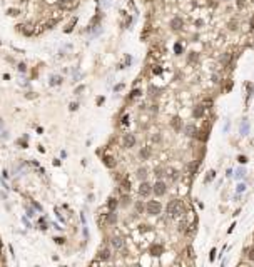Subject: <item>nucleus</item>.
Here are the masks:
<instances>
[{
  "label": "nucleus",
  "instance_id": "nucleus-21",
  "mask_svg": "<svg viewBox=\"0 0 254 267\" xmlns=\"http://www.w3.org/2000/svg\"><path fill=\"white\" fill-rule=\"evenodd\" d=\"M197 167H199V162H192V164H189V172H191V174H194V172L197 170Z\"/></svg>",
  "mask_w": 254,
  "mask_h": 267
},
{
  "label": "nucleus",
  "instance_id": "nucleus-35",
  "mask_svg": "<svg viewBox=\"0 0 254 267\" xmlns=\"http://www.w3.org/2000/svg\"><path fill=\"white\" fill-rule=\"evenodd\" d=\"M77 109V104H70V110H75Z\"/></svg>",
  "mask_w": 254,
  "mask_h": 267
},
{
  "label": "nucleus",
  "instance_id": "nucleus-3",
  "mask_svg": "<svg viewBox=\"0 0 254 267\" xmlns=\"http://www.w3.org/2000/svg\"><path fill=\"white\" fill-rule=\"evenodd\" d=\"M166 191H167V185L164 184L162 180H159V182H156L154 185H152V192L156 194L157 197H161V195H164L166 194Z\"/></svg>",
  "mask_w": 254,
  "mask_h": 267
},
{
  "label": "nucleus",
  "instance_id": "nucleus-36",
  "mask_svg": "<svg viewBox=\"0 0 254 267\" xmlns=\"http://www.w3.org/2000/svg\"><path fill=\"white\" fill-rule=\"evenodd\" d=\"M139 94H140L139 90H134V92H132V97H137V95H139Z\"/></svg>",
  "mask_w": 254,
  "mask_h": 267
},
{
  "label": "nucleus",
  "instance_id": "nucleus-16",
  "mask_svg": "<svg viewBox=\"0 0 254 267\" xmlns=\"http://www.w3.org/2000/svg\"><path fill=\"white\" fill-rule=\"evenodd\" d=\"M104 164H105L107 167H110V169H112V167H116V160H114L112 157H104Z\"/></svg>",
  "mask_w": 254,
  "mask_h": 267
},
{
  "label": "nucleus",
  "instance_id": "nucleus-6",
  "mask_svg": "<svg viewBox=\"0 0 254 267\" xmlns=\"http://www.w3.org/2000/svg\"><path fill=\"white\" fill-rule=\"evenodd\" d=\"M184 132H186V135L187 137H194V135H197V127H196L194 124H189V125H186V129H184Z\"/></svg>",
  "mask_w": 254,
  "mask_h": 267
},
{
  "label": "nucleus",
  "instance_id": "nucleus-29",
  "mask_svg": "<svg viewBox=\"0 0 254 267\" xmlns=\"http://www.w3.org/2000/svg\"><path fill=\"white\" fill-rule=\"evenodd\" d=\"M152 72H154V74H161V72H162V68H161V67H154V68H152Z\"/></svg>",
  "mask_w": 254,
  "mask_h": 267
},
{
  "label": "nucleus",
  "instance_id": "nucleus-1",
  "mask_svg": "<svg viewBox=\"0 0 254 267\" xmlns=\"http://www.w3.org/2000/svg\"><path fill=\"white\" fill-rule=\"evenodd\" d=\"M167 214L171 217H181L184 214V202L182 200H171L167 204Z\"/></svg>",
  "mask_w": 254,
  "mask_h": 267
},
{
  "label": "nucleus",
  "instance_id": "nucleus-17",
  "mask_svg": "<svg viewBox=\"0 0 254 267\" xmlns=\"http://www.w3.org/2000/svg\"><path fill=\"white\" fill-rule=\"evenodd\" d=\"M107 222L109 224H116L117 222V215L114 214V210H110V214L107 215Z\"/></svg>",
  "mask_w": 254,
  "mask_h": 267
},
{
  "label": "nucleus",
  "instance_id": "nucleus-19",
  "mask_svg": "<svg viewBox=\"0 0 254 267\" xmlns=\"http://www.w3.org/2000/svg\"><path fill=\"white\" fill-rule=\"evenodd\" d=\"M72 3H74V0H59L60 7H70Z\"/></svg>",
  "mask_w": 254,
  "mask_h": 267
},
{
  "label": "nucleus",
  "instance_id": "nucleus-11",
  "mask_svg": "<svg viewBox=\"0 0 254 267\" xmlns=\"http://www.w3.org/2000/svg\"><path fill=\"white\" fill-rule=\"evenodd\" d=\"M192 115H194V119H201L204 115V107L202 105H197L194 109V112H192Z\"/></svg>",
  "mask_w": 254,
  "mask_h": 267
},
{
  "label": "nucleus",
  "instance_id": "nucleus-26",
  "mask_svg": "<svg viewBox=\"0 0 254 267\" xmlns=\"http://www.w3.org/2000/svg\"><path fill=\"white\" fill-rule=\"evenodd\" d=\"M50 84H52V85H54V84H60V77H52V82H50Z\"/></svg>",
  "mask_w": 254,
  "mask_h": 267
},
{
  "label": "nucleus",
  "instance_id": "nucleus-20",
  "mask_svg": "<svg viewBox=\"0 0 254 267\" xmlns=\"http://www.w3.org/2000/svg\"><path fill=\"white\" fill-rule=\"evenodd\" d=\"M246 256H247V259H249V260H254V247L247 249V250H246Z\"/></svg>",
  "mask_w": 254,
  "mask_h": 267
},
{
  "label": "nucleus",
  "instance_id": "nucleus-30",
  "mask_svg": "<svg viewBox=\"0 0 254 267\" xmlns=\"http://www.w3.org/2000/svg\"><path fill=\"white\" fill-rule=\"evenodd\" d=\"M179 230H181V232H184V230H186V222H181V225H179Z\"/></svg>",
  "mask_w": 254,
  "mask_h": 267
},
{
  "label": "nucleus",
  "instance_id": "nucleus-27",
  "mask_svg": "<svg viewBox=\"0 0 254 267\" xmlns=\"http://www.w3.org/2000/svg\"><path fill=\"white\" fill-rule=\"evenodd\" d=\"M75 22H77V20H75V19L72 20V22H70V25H69L67 29H65V32H70V30H72V27H74V23H75Z\"/></svg>",
  "mask_w": 254,
  "mask_h": 267
},
{
  "label": "nucleus",
  "instance_id": "nucleus-10",
  "mask_svg": "<svg viewBox=\"0 0 254 267\" xmlns=\"http://www.w3.org/2000/svg\"><path fill=\"white\" fill-rule=\"evenodd\" d=\"M134 144H136L134 135H132V134H127L126 137H124V145H126V147H132Z\"/></svg>",
  "mask_w": 254,
  "mask_h": 267
},
{
  "label": "nucleus",
  "instance_id": "nucleus-25",
  "mask_svg": "<svg viewBox=\"0 0 254 267\" xmlns=\"http://www.w3.org/2000/svg\"><path fill=\"white\" fill-rule=\"evenodd\" d=\"M162 172H164V170H162L161 167H157V169H156V175H157V177H162V175H164Z\"/></svg>",
  "mask_w": 254,
  "mask_h": 267
},
{
  "label": "nucleus",
  "instance_id": "nucleus-13",
  "mask_svg": "<svg viewBox=\"0 0 254 267\" xmlns=\"http://www.w3.org/2000/svg\"><path fill=\"white\" fill-rule=\"evenodd\" d=\"M120 191L122 192H130V182L127 180V179L122 180V184H120Z\"/></svg>",
  "mask_w": 254,
  "mask_h": 267
},
{
  "label": "nucleus",
  "instance_id": "nucleus-15",
  "mask_svg": "<svg viewBox=\"0 0 254 267\" xmlns=\"http://www.w3.org/2000/svg\"><path fill=\"white\" fill-rule=\"evenodd\" d=\"M99 257L102 259V260H107L110 257V252H109V249H102L100 250V254H99Z\"/></svg>",
  "mask_w": 254,
  "mask_h": 267
},
{
  "label": "nucleus",
  "instance_id": "nucleus-14",
  "mask_svg": "<svg viewBox=\"0 0 254 267\" xmlns=\"http://www.w3.org/2000/svg\"><path fill=\"white\" fill-rule=\"evenodd\" d=\"M137 177L140 179V180H144L147 177V169L146 167H140V169H137Z\"/></svg>",
  "mask_w": 254,
  "mask_h": 267
},
{
  "label": "nucleus",
  "instance_id": "nucleus-22",
  "mask_svg": "<svg viewBox=\"0 0 254 267\" xmlns=\"http://www.w3.org/2000/svg\"><path fill=\"white\" fill-rule=\"evenodd\" d=\"M174 50H176L177 55H181V54H182V45H181V44H176V45H174Z\"/></svg>",
  "mask_w": 254,
  "mask_h": 267
},
{
  "label": "nucleus",
  "instance_id": "nucleus-24",
  "mask_svg": "<svg viewBox=\"0 0 254 267\" xmlns=\"http://www.w3.org/2000/svg\"><path fill=\"white\" fill-rule=\"evenodd\" d=\"M197 60V54H194V52H191V55H189V62L192 64V62H196Z\"/></svg>",
  "mask_w": 254,
  "mask_h": 267
},
{
  "label": "nucleus",
  "instance_id": "nucleus-28",
  "mask_svg": "<svg viewBox=\"0 0 254 267\" xmlns=\"http://www.w3.org/2000/svg\"><path fill=\"white\" fill-rule=\"evenodd\" d=\"M229 29L236 30V29H237V22H231V23H229Z\"/></svg>",
  "mask_w": 254,
  "mask_h": 267
},
{
  "label": "nucleus",
  "instance_id": "nucleus-12",
  "mask_svg": "<svg viewBox=\"0 0 254 267\" xmlns=\"http://www.w3.org/2000/svg\"><path fill=\"white\" fill-rule=\"evenodd\" d=\"M197 137H199V139H201L202 142H206V140H207V137H209V127L206 125L204 129L201 130V135H197Z\"/></svg>",
  "mask_w": 254,
  "mask_h": 267
},
{
  "label": "nucleus",
  "instance_id": "nucleus-8",
  "mask_svg": "<svg viewBox=\"0 0 254 267\" xmlns=\"http://www.w3.org/2000/svg\"><path fill=\"white\" fill-rule=\"evenodd\" d=\"M110 244H112V247L114 249H122L124 247V239L122 237H112Z\"/></svg>",
  "mask_w": 254,
  "mask_h": 267
},
{
  "label": "nucleus",
  "instance_id": "nucleus-31",
  "mask_svg": "<svg viewBox=\"0 0 254 267\" xmlns=\"http://www.w3.org/2000/svg\"><path fill=\"white\" fill-rule=\"evenodd\" d=\"M55 242H57V244H64V242H65V239H64V237H57V239H55Z\"/></svg>",
  "mask_w": 254,
  "mask_h": 267
},
{
  "label": "nucleus",
  "instance_id": "nucleus-32",
  "mask_svg": "<svg viewBox=\"0 0 254 267\" xmlns=\"http://www.w3.org/2000/svg\"><path fill=\"white\" fill-rule=\"evenodd\" d=\"M9 13H10V15H17V13H19V10H13V9H10V10H9Z\"/></svg>",
  "mask_w": 254,
  "mask_h": 267
},
{
  "label": "nucleus",
  "instance_id": "nucleus-18",
  "mask_svg": "<svg viewBox=\"0 0 254 267\" xmlns=\"http://www.w3.org/2000/svg\"><path fill=\"white\" fill-rule=\"evenodd\" d=\"M117 199H114V197H112V199H109V210H116V207H117Z\"/></svg>",
  "mask_w": 254,
  "mask_h": 267
},
{
  "label": "nucleus",
  "instance_id": "nucleus-7",
  "mask_svg": "<svg viewBox=\"0 0 254 267\" xmlns=\"http://www.w3.org/2000/svg\"><path fill=\"white\" fill-rule=\"evenodd\" d=\"M182 25H184V22H182V19H179V17H176V19L171 20V27H172L174 30H181L182 29Z\"/></svg>",
  "mask_w": 254,
  "mask_h": 267
},
{
  "label": "nucleus",
  "instance_id": "nucleus-33",
  "mask_svg": "<svg viewBox=\"0 0 254 267\" xmlns=\"http://www.w3.org/2000/svg\"><path fill=\"white\" fill-rule=\"evenodd\" d=\"M187 256L192 257V247H187Z\"/></svg>",
  "mask_w": 254,
  "mask_h": 267
},
{
  "label": "nucleus",
  "instance_id": "nucleus-5",
  "mask_svg": "<svg viewBox=\"0 0 254 267\" xmlns=\"http://www.w3.org/2000/svg\"><path fill=\"white\" fill-rule=\"evenodd\" d=\"M162 252H164V247H162L161 244H152V246H151V256H154V257H159Z\"/></svg>",
  "mask_w": 254,
  "mask_h": 267
},
{
  "label": "nucleus",
  "instance_id": "nucleus-34",
  "mask_svg": "<svg viewBox=\"0 0 254 267\" xmlns=\"http://www.w3.org/2000/svg\"><path fill=\"white\" fill-rule=\"evenodd\" d=\"M19 70L20 72H24V70H25V65H24V64H19Z\"/></svg>",
  "mask_w": 254,
  "mask_h": 267
},
{
  "label": "nucleus",
  "instance_id": "nucleus-23",
  "mask_svg": "<svg viewBox=\"0 0 254 267\" xmlns=\"http://www.w3.org/2000/svg\"><path fill=\"white\" fill-rule=\"evenodd\" d=\"M149 154H151V150H149V149H144V150H140V157L147 159V157H149Z\"/></svg>",
  "mask_w": 254,
  "mask_h": 267
},
{
  "label": "nucleus",
  "instance_id": "nucleus-4",
  "mask_svg": "<svg viewBox=\"0 0 254 267\" xmlns=\"http://www.w3.org/2000/svg\"><path fill=\"white\" fill-rule=\"evenodd\" d=\"M139 194H140L142 197L151 195V194H152V185H151L149 182H140V185H139Z\"/></svg>",
  "mask_w": 254,
  "mask_h": 267
},
{
  "label": "nucleus",
  "instance_id": "nucleus-2",
  "mask_svg": "<svg viewBox=\"0 0 254 267\" xmlns=\"http://www.w3.org/2000/svg\"><path fill=\"white\" fill-rule=\"evenodd\" d=\"M146 209H147V214H149V215H159L161 210H162V205H161L159 200H149Z\"/></svg>",
  "mask_w": 254,
  "mask_h": 267
},
{
  "label": "nucleus",
  "instance_id": "nucleus-9",
  "mask_svg": "<svg viewBox=\"0 0 254 267\" xmlns=\"http://www.w3.org/2000/svg\"><path fill=\"white\" fill-rule=\"evenodd\" d=\"M171 124H172V129H174L176 132H181V130H182V122H181V119H179V117H174Z\"/></svg>",
  "mask_w": 254,
  "mask_h": 267
}]
</instances>
